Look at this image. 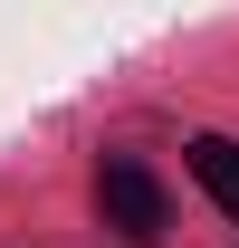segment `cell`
<instances>
[{"instance_id": "obj_1", "label": "cell", "mask_w": 239, "mask_h": 248, "mask_svg": "<svg viewBox=\"0 0 239 248\" xmlns=\"http://www.w3.org/2000/svg\"><path fill=\"white\" fill-rule=\"evenodd\" d=\"M96 201H105V229H124L134 248L163 239V182H153L144 162H105L96 172Z\"/></svg>"}, {"instance_id": "obj_2", "label": "cell", "mask_w": 239, "mask_h": 248, "mask_svg": "<svg viewBox=\"0 0 239 248\" xmlns=\"http://www.w3.org/2000/svg\"><path fill=\"white\" fill-rule=\"evenodd\" d=\"M191 182L239 219V143H230V134H201V143H191Z\"/></svg>"}]
</instances>
